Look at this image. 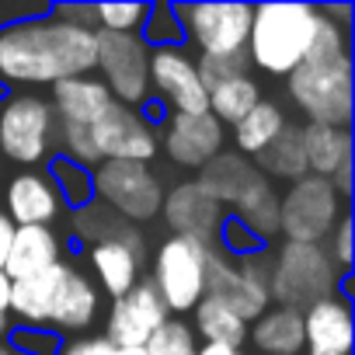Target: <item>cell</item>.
Instances as JSON below:
<instances>
[{
  "mask_svg": "<svg viewBox=\"0 0 355 355\" xmlns=\"http://www.w3.org/2000/svg\"><path fill=\"white\" fill-rule=\"evenodd\" d=\"M56 150V115L39 94H11L0 101V153L15 164H39Z\"/></svg>",
  "mask_w": 355,
  "mask_h": 355,
  "instance_id": "obj_9",
  "label": "cell"
},
{
  "mask_svg": "<svg viewBox=\"0 0 355 355\" xmlns=\"http://www.w3.org/2000/svg\"><path fill=\"white\" fill-rule=\"evenodd\" d=\"M196 334L185 320H167L153 331V338L143 345L146 355H196Z\"/></svg>",
  "mask_w": 355,
  "mask_h": 355,
  "instance_id": "obj_35",
  "label": "cell"
},
{
  "mask_svg": "<svg viewBox=\"0 0 355 355\" xmlns=\"http://www.w3.org/2000/svg\"><path fill=\"white\" fill-rule=\"evenodd\" d=\"M4 202H8L4 213L15 227H49L63 209L53 178L42 171H18L8 182Z\"/></svg>",
  "mask_w": 355,
  "mask_h": 355,
  "instance_id": "obj_18",
  "label": "cell"
},
{
  "mask_svg": "<svg viewBox=\"0 0 355 355\" xmlns=\"http://www.w3.org/2000/svg\"><path fill=\"white\" fill-rule=\"evenodd\" d=\"M119 355H146L143 348H119Z\"/></svg>",
  "mask_w": 355,
  "mask_h": 355,
  "instance_id": "obj_49",
  "label": "cell"
},
{
  "mask_svg": "<svg viewBox=\"0 0 355 355\" xmlns=\"http://www.w3.org/2000/svg\"><path fill=\"white\" fill-rule=\"evenodd\" d=\"M258 174L265 178H279V182H300L306 178V153H303V125H286L258 157H254Z\"/></svg>",
  "mask_w": 355,
  "mask_h": 355,
  "instance_id": "obj_27",
  "label": "cell"
},
{
  "mask_svg": "<svg viewBox=\"0 0 355 355\" xmlns=\"http://www.w3.org/2000/svg\"><path fill=\"white\" fill-rule=\"evenodd\" d=\"M237 209V220L258 237V241H272L279 234V196L272 192V185L261 182L234 206Z\"/></svg>",
  "mask_w": 355,
  "mask_h": 355,
  "instance_id": "obj_31",
  "label": "cell"
},
{
  "mask_svg": "<svg viewBox=\"0 0 355 355\" xmlns=\"http://www.w3.org/2000/svg\"><path fill=\"white\" fill-rule=\"evenodd\" d=\"M320 11L313 4H261L251 15L248 63L272 77H289L310 53Z\"/></svg>",
  "mask_w": 355,
  "mask_h": 355,
  "instance_id": "obj_2",
  "label": "cell"
},
{
  "mask_svg": "<svg viewBox=\"0 0 355 355\" xmlns=\"http://www.w3.org/2000/svg\"><path fill=\"white\" fill-rule=\"evenodd\" d=\"M220 244H223V251H230L234 258H251V254H258L261 251V241L234 216V220H223V227H220Z\"/></svg>",
  "mask_w": 355,
  "mask_h": 355,
  "instance_id": "obj_40",
  "label": "cell"
},
{
  "mask_svg": "<svg viewBox=\"0 0 355 355\" xmlns=\"http://www.w3.org/2000/svg\"><path fill=\"white\" fill-rule=\"evenodd\" d=\"M8 300H11V279L0 268V313H8Z\"/></svg>",
  "mask_w": 355,
  "mask_h": 355,
  "instance_id": "obj_47",
  "label": "cell"
},
{
  "mask_svg": "<svg viewBox=\"0 0 355 355\" xmlns=\"http://www.w3.org/2000/svg\"><path fill=\"white\" fill-rule=\"evenodd\" d=\"M108 105H112V94L98 77H70V80L53 84V91H49V108H53L56 122H67V125L91 129V122Z\"/></svg>",
  "mask_w": 355,
  "mask_h": 355,
  "instance_id": "obj_22",
  "label": "cell"
},
{
  "mask_svg": "<svg viewBox=\"0 0 355 355\" xmlns=\"http://www.w3.org/2000/svg\"><path fill=\"white\" fill-rule=\"evenodd\" d=\"M223 143H227V132L209 112L171 115L164 129V153L171 157V164L189 167V171L206 167L216 153H223Z\"/></svg>",
  "mask_w": 355,
  "mask_h": 355,
  "instance_id": "obj_16",
  "label": "cell"
},
{
  "mask_svg": "<svg viewBox=\"0 0 355 355\" xmlns=\"http://www.w3.org/2000/svg\"><path fill=\"white\" fill-rule=\"evenodd\" d=\"M345 199L331 189L327 178H300L279 196V234L289 244H320L341 223Z\"/></svg>",
  "mask_w": 355,
  "mask_h": 355,
  "instance_id": "obj_7",
  "label": "cell"
},
{
  "mask_svg": "<svg viewBox=\"0 0 355 355\" xmlns=\"http://www.w3.org/2000/svg\"><path fill=\"white\" fill-rule=\"evenodd\" d=\"M167 320H171V313H167L164 300L157 296L153 282L139 279L125 296L112 300V310L105 320V338L115 348H143L153 338V331Z\"/></svg>",
  "mask_w": 355,
  "mask_h": 355,
  "instance_id": "obj_14",
  "label": "cell"
},
{
  "mask_svg": "<svg viewBox=\"0 0 355 355\" xmlns=\"http://www.w3.org/2000/svg\"><path fill=\"white\" fill-rule=\"evenodd\" d=\"M91 189H94V202H101L122 223L136 227L160 216L164 189H160V178L150 171V164L101 160L91 171Z\"/></svg>",
  "mask_w": 355,
  "mask_h": 355,
  "instance_id": "obj_6",
  "label": "cell"
},
{
  "mask_svg": "<svg viewBox=\"0 0 355 355\" xmlns=\"http://www.w3.org/2000/svg\"><path fill=\"white\" fill-rule=\"evenodd\" d=\"M139 258H143V234L132 223H125L115 237L91 244L87 261L98 279L94 286H101L112 300L125 296L139 282Z\"/></svg>",
  "mask_w": 355,
  "mask_h": 355,
  "instance_id": "obj_15",
  "label": "cell"
},
{
  "mask_svg": "<svg viewBox=\"0 0 355 355\" xmlns=\"http://www.w3.org/2000/svg\"><path fill=\"white\" fill-rule=\"evenodd\" d=\"M196 182H199L220 206H237V202L261 182V174H258V167H254L248 157L223 150V153H216L206 167H199Z\"/></svg>",
  "mask_w": 355,
  "mask_h": 355,
  "instance_id": "obj_23",
  "label": "cell"
},
{
  "mask_svg": "<svg viewBox=\"0 0 355 355\" xmlns=\"http://www.w3.org/2000/svg\"><path fill=\"white\" fill-rule=\"evenodd\" d=\"M352 306L341 296L320 300L303 313V352L306 355H352Z\"/></svg>",
  "mask_w": 355,
  "mask_h": 355,
  "instance_id": "obj_19",
  "label": "cell"
},
{
  "mask_svg": "<svg viewBox=\"0 0 355 355\" xmlns=\"http://www.w3.org/2000/svg\"><path fill=\"white\" fill-rule=\"evenodd\" d=\"M49 15L63 25H73V28H84V32H98V15H94V4H63V8H49Z\"/></svg>",
  "mask_w": 355,
  "mask_h": 355,
  "instance_id": "obj_42",
  "label": "cell"
},
{
  "mask_svg": "<svg viewBox=\"0 0 355 355\" xmlns=\"http://www.w3.org/2000/svg\"><path fill=\"white\" fill-rule=\"evenodd\" d=\"M341 272L320 244H282L268 254V300L306 313L313 303L341 296Z\"/></svg>",
  "mask_w": 355,
  "mask_h": 355,
  "instance_id": "obj_3",
  "label": "cell"
},
{
  "mask_svg": "<svg viewBox=\"0 0 355 355\" xmlns=\"http://www.w3.org/2000/svg\"><path fill=\"white\" fill-rule=\"evenodd\" d=\"M11 331V313H0V338H8Z\"/></svg>",
  "mask_w": 355,
  "mask_h": 355,
  "instance_id": "obj_48",
  "label": "cell"
},
{
  "mask_svg": "<svg viewBox=\"0 0 355 355\" xmlns=\"http://www.w3.org/2000/svg\"><path fill=\"white\" fill-rule=\"evenodd\" d=\"M150 91H157L174 115H199L209 108V91L202 87L196 60L185 46L150 49Z\"/></svg>",
  "mask_w": 355,
  "mask_h": 355,
  "instance_id": "obj_13",
  "label": "cell"
},
{
  "mask_svg": "<svg viewBox=\"0 0 355 355\" xmlns=\"http://www.w3.org/2000/svg\"><path fill=\"white\" fill-rule=\"evenodd\" d=\"M49 178H53V185H56V192H60V199L63 202H70V206H77V209H84L87 202H94V189H91V171H84L80 164H73V160H53V167H49Z\"/></svg>",
  "mask_w": 355,
  "mask_h": 355,
  "instance_id": "obj_32",
  "label": "cell"
},
{
  "mask_svg": "<svg viewBox=\"0 0 355 355\" xmlns=\"http://www.w3.org/2000/svg\"><path fill=\"white\" fill-rule=\"evenodd\" d=\"M122 227H125V223H122L115 213H108L101 202H87V206L77 209V216H73V230H77V237H84V241H91V244L115 237Z\"/></svg>",
  "mask_w": 355,
  "mask_h": 355,
  "instance_id": "obj_36",
  "label": "cell"
},
{
  "mask_svg": "<svg viewBox=\"0 0 355 355\" xmlns=\"http://www.w3.org/2000/svg\"><path fill=\"white\" fill-rule=\"evenodd\" d=\"M286 91L289 101L306 115V122L345 129L352 119V56H306L286 77Z\"/></svg>",
  "mask_w": 355,
  "mask_h": 355,
  "instance_id": "obj_4",
  "label": "cell"
},
{
  "mask_svg": "<svg viewBox=\"0 0 355 355\" xmlns=\"http://www.w3.org/2000/svg\"><path fill=\"white\" fill-rule=\"evenodd\" d=\"M60 355H119V348L105 338V334H91V338H73L60 348Z\"/></svg>",
  "mask_w": 355,
  "mask_h": 355,
  "instance_id": "obj_43",
  "label": "cell"
},
{
  "mask_svg": "<svg viewBox=\"0 0 355 355\" xmlns=\"http://www.w3.org/2000/svg\"><path fill=\"white\" fill-rule=\"evenodd\" d=\"M11 334V348L15 352H21V355H60V348H63V341H60V334H49V331H42V327H15V331H8Z\"/></svg>",
  "mask_w": 355,
  "mask_h": 355,
  "instance_id": "obj_39",
  "label": "cell"
},
{
  "mask_svg": "<svg viewBox=\"0 0 355 355\" xmlns=\"http://www.w3.org/2000/svg\"><path fill=\"white\" fill-rule=\"evenodd\" d=\"M324 251H327V258L334 261V268H338L341 275L352 268V216H341V223L331 230Z\"/></svg>",
  "mask_w": 355,
  "mask_h": 355,
  "instance_id": "obj_41",
  "label": "cell"
},
{
  "mask_svg": "<svg viewBox=\"0 0 355 355\" xmlns=\"http://www.w3.org/2000/svg\"><path fill=\"white\" fill-rule=\"evenodd\" d=\"M94 70H101V84L112 101L136 108L150 101V46L139 35L122 32H94Z\"/></svg>",
  "mask_w": 355,
  "mask_h": 355,
  "instance_id": "obj_8",
  "label": "cell"
},
{
  "mask_svg": "<svg viewBox=\"0 0 355 355\" xmlns=\"http://www.w3.org/2000/svg\"><path fill=\"white\" fill-rule=\"evenodd\" d=\"M94 32L56 21L49 11L0 28V80L53 87L70 77H91Z\"/></svg>",
  "mask_w": 355,
  "mask_h": 355,
  "instance_id": "obj_1",
  "label": "cell"
},
{
  "mask_svg": "<svg viewBox=\"0 0 355 355\" xmlns=\"http://www.w3.org/2000/svg\"><path fill=\"white\" fill-rule=\"evenodd\" d=\"M248 341L261 355H303V313L272 306L248 327Z\"/></svg>",
  "mask_w": 355,
  "mask_h": 355,
  "instance_id": "obj_25",
  "label": "cell"
},
{
  "mask_svg": "<svg viewBox=\"0 0 355 355\" xmlns=\"http://www.w3.org/2000/svg\"><path fill=\"white\" fill-rule=\"evenodd\" d=\"M213 244L199 237H167L153 254V289L167 313H189L206 296V265Z\"/></svg>",
  "mask_w": 355,
  "mask_h": 355,
  "instance_id": "obj_5",
  "label": "cell"
},
{
  "mask_svg": "<svg viewBox=\"0 0 355 355\" xmlns=\"http://www.w3.org/2000/svg\"><path fill=\"white\" fill-rule=\"evenodd\" d=\"M248 49L244 53H234V56H199L196 60V70H199V80H202V87L209 91V87H216V84H223V80H230V77H241V73H248Z\"/></svg>",
  "mask_w": 355,
  "mask_h": 355,
  "instance_id": "obj_37",
  "label": "cell"
},
{
  "mask_svg": "<svg viewBox=\"0 0 355 355\" xmlns=\"http://www.w3.org/2000/svg\"><path fill=\"white\" fill-rule=\"evenodd\" d=\"M60 261H63V241L56 237L53 227H15L4 275L11 282H18V279H32Z\"/></svg>",
  "mask_w": 355,
  "mask_h": 355,
  "instance_id": "obj_21",
  "label": "cell"
},
{
  "mask_svg": "<svg viewBox=\"0 0 355 355\" xmlns=\"http://www.w3.org/2000/svg\"><path fill=\"white\" fill-rule=\"evenodd\" d=\"M261 101V87L251 73H241V77H230L216 87H209V115L220 122V125H237L254 105Z\"/></svg>",
  "mask_w": 355,
  "mask_h": 355,
  "instance_id": "obj_30",
  "label": "cell"
},
{
  "mask_svg": "<svg viewBox=\"0 0 355 355\" xmlns=\"http://www.w3.org/2000/svg\"><path fill=\"white\" fill-rule=\"evenodd\" d=\"M98 28L101 32H122V35H139L150 15V4H94Z\"/></svg>",
  "mask_w": 355,
  "mask_h": 355,
  "instance_id": "obj_34",
  "label": "cell"
},
{
  "mask_svg": "<svg viewBox=\"0 0 355 355\" xmlns=\"http://www.w3.org/2000/svg\"><path fill=\"white\" fill-rule=\"evenodd\" d=\"M11 237H15V223L8 220V213H4V209H0V268H4V261H8Z\"/></svg>",
  "mask_w": 355,
  "mask_h": 355,
  "instance_id": "obj_45",
  "label": "cell"
},
{
  "mask_svg": "<svg viewBox=\"0 0 355 355\" xmlns=\"http://www.w3.org/2000/svg\"><path fill=\"white\" fill-rule=\"evenodd\" d=\"M206 296L220 300L223 306H230L244 324L258 320L268 310V254H251L241 265H234L223 251H209V265H206Z\"/></svg>",
  "mask_w": 355,
  "mask_h": 355,
  "instance_id": "obj_10",
  "label": "cell"
},
{
  "mask_svg": "<svg viewBox=\"0 0 355 355\" xmlns=\"http://www.w3.org/2000/svg\"><path fill=\"white\" fill-rule=\"evenodd\" d=\"M182 35L202 56H234L244 53L251 35V4H182L174 8Z\"/></svg>",
  "mask_w": 355,
  "mask_h": 355,
  "instance_id": "obj_11",
  "label": "cell"
},
{
  "mask_svg": "<svg viewBox=\"0 0 355 355\" xmlns=\"http://www.w3.org/2000/svg\"><path fill=\"white\" fill-rule=\"evenodd\" d=\"M160 213L167 220V227L178 237H199L206 244H213V237L223 227V206L199 185V182H182L171 192H164Z\"/></svg>",
  "mask_w": 355,
  "mask_h": 355,
  "instance_id": "obj_17",
  "label": "cell"
},
{
  "mask_svg": "<svg viewBox=\"0 0 355 355\" xmlns=\"http://www.w3.org/2000/svg\"><path fill=\"white\" fill-rule=\"evenodd\" d=\"M286 108L279 101H268L261 98L237 125H234V143H237V153L241 157H258L282 129H286Z\"/></svg>",
  "mask_w": 355,
  "mask_h": 355,
  "instance_id": "obj_28",
  "label": "cell"
},
{
  "mask_svg": "<svg viewBox=\"0 0 355 355\" xmlns=\"http://www.w3.org/2000/svg\"><path fill=\"white\" fill-rule=\"evenodd\" d=\"M192 320H196L192 334H196V338H202L206 345L244 348V341H248V324H244L230 306H223L220 300L202 296V300H199V306L192 310Z\"/></svg>",
  "mask_w": 355,
  "mask_h": 355,
  "instance_id": "obj_29",
  "label": "cell"
},
{
  "mask_svg": "<svg viewBox=\"0 0 355 355\" xmlns=\"http://www.w3.org/2000/svg\"><path fill=\"white\" fill-rule=\"evenodd\" d=\"M150 49H167V46H182L185 35H182V25H178V15L171 4H153L150 15H146V25H143V35H139Z\"/></svg>",
  "mask_w": 355,
  "mask_h": 355,
  "instance_id": "obj_33",
  "label": "cell"
},
{
  "mask_svg": "<svg viewBox=\"0 0 355 355\" xmlns=\"http://www.w3.org/2000/svg\"><path fill=\"white\" fill-rule=\"evenodd\" d=\"M67 272H70V265L60 261V265H53V268H46V272H39V275H32V279L11 282L8 313H15V317H18L21 324H28V327H42V324L49 320L53 300H56V293H60Z\"/></svg>",
  "mask_w": 355,
  "mask_h": 355,
  "instance_id": "obj_24",
  "label": "cell"
},
{
  "mask_svg": "<svg viewBox=\"0 0 355 355\" xmlns=\"http://www.w3.org/2000/svg\"><path fill=\"white\" fill-rule=\"evenodd\" d=\"M98 313H101V289L94 286L91 275H84L80 268L70 265L46 324L53 331H63V334H84L98 320Z\"/></svg>",
  "mask_w": 355,
  "mask_h": 355,
  "instance_id": "obj_20",
  "label": "cell"
},
{
  "mask_svg": "<svg viewBox=\"0 0 355 355\" xmlns=\"http://www.w3.org/2000/svg\"><path fill=\"white\" fill-rule=\"evenodd\" d=\"M91 139L101 160H129V164H150L160 150L153 125L143 119V112L125 108L112 101L94 122H91Z\"/></svg>",
  "mask_w": 355,
  "mask_h": 355,
  "instance_id": "obj_12",
  "label": "cell"
},
{
  "mask_svg": "<svg viewBox=\"0 0 355 355\" xmlns=\"http://www.w3.org/2000/svg\"><path fill=\"white\" fill-rule=\"evenodd\" d=\"M303 153H306V171L313 178H331L338 167L352 164V136L348 129L338 125H303Z\"/></svg>",
  "mask_w": 355,
  "mask_h": 355,
  "instance_id": "obj_26",
  "label": "cell"
},
{
  "mask_svg": "<svg viewBox=\"0 0 355 355\" xmlns=\"http://www.w3.org/2000/svg\"><path fill=\"white\" fill-rule=\"evenodd\" d=\"M0 355H21V352H15L11 345H0Z\"/></svg>",
  "mask_w": 355,
  "mask_h": 355,
  "instance_id": "obj_50",
  "label": "cell"
},
{
  "mask_svg": "<svg viewBox=\"0 0 355 355\" xmlns=\"http://www.w3.org/2000/svg\"><path fill=\"white\" fill-rule=\"evenodd\" d=\"M60 136H56V146L63 150V160H73V164H101L98 150H94V139H91V129L84 125H67V122H56Z\"/></svg>",
  "mask_w": 355,
  "mask_h": 355,
  "instance_id": "obj_38",
  "label": "cell"
},
{
  "mask_svg": "<svg viewBox=\"0 0 355 355\" xmlns=\"http://www.w3.org/2000/svg\"><path fill=\"white\" fill-rule=\"evenodd\" d=\"M317 11H320V15H324V18H327L331 25H338L341 32H345V28L352 25V15H355V11H352L348 4H334V8H317Z\"/></svg>",
  "mask_w": 355,
  "mask_h": 355,
  "instance_id": "obj_44",
  "label": "cell"
},
{
  "mask_svg": "<svg viewBox=\"0 0 355 355\" xmlns=\"http://www.w3.org/2000/svg\"><path fill=\"white\" fill-rule=\"evenodd\" d=\"M196 355H244L241 348H227V345H202L196 348Z\"/></svg>",
  "mask_w": 355,
  "mask_h": 355,
  "instance_id": "obj_46",
  "label": "cell"
}]
</instances>
